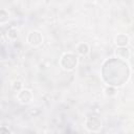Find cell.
<instances>
[{
  "label": "cell",
  "mask_w": 134,
  "mask_h": 134,
  "mask_svg": "<svg viewBox=\"0 0 134 134\" xmlns=\"http://www.w3.org/2000/svg\"><path fill=\"white\" fill-rule=\"evenodd\" d=\"M77 64H79V57L73 52H65L61 57L60 66L66 71L74 70Z\"/></svg>",
  "instance_id": "6da1fadb"
},
{
  "label": "cell",
  "mask_w": 134,
  "mask_h": 134,
  "mask_svg": "<svg viewBox=\"0 0 134 134\" xmlns=\"http://www.w3.org/2000/svg\"><path fill=\"white\" fill-rule=\"evenodd\" d=\"M85 127L89 132H98L102 129V120L95 116H89L85 120Z\"/></svg>",
  "instance_id": "7a4b0ae2"
},
{
  "label": "cell",
  "mask_w": 134,
  "mask_h": 134,
  "mask_svg": "<svg viewBox=\"0 0 134 134\" xmlns=\"http://www.w3.org/2000/svg\"><path fill=\"white\" fill-rule=\"evenodd\" d=\"M26 43L31 47H39L43 43V36L38 30H31L26 37Z\"/></svg>",
  "instance_id": "3957f363"
},
{
  "label": "cell",
  "mask_w": 134,
  "mask_h": 134,
  "mask_svg": "<svg viewBox=\"0 0 134 134\" xmlns=\"http://www.w3.org/2000/svg\"><path fill=\"white\" fill-rule=\"evenodd\" d=\"M32 98H34V94H32V91L29 90V89L22 88L17 93V99L21 104H24V105L25 104H29L32 100Z\"/></svg>",
  "instance_id": "277c9868"
},
{
  "label": "cell",
  "mask_w": 134,
  "mask_h": 134,
  "mask_svg": "<svg viewBox=\"0 0 134 134\" xmlns=\"http://www.w3.org/2000/svg\"><path fill=\"white\" fill-rule=\"evenodd\" d=\"M114 54H115V58L122 61H127L131 57V51L127 46H117L114 51Z\"/></svg>",
  "instance_id": "5b68a950"
},
{
  "label": "cell",
  "mask_w": 134,
  "mask_h": 134,
  "mask_svg": "<svg viewBox=\"0 0 134 134\" xmlns=\"http://www.w3.org/2000/svg\"><path fill=\"white\" fill-rule=\"evenodd\" d=\"M129 42L130 39L126 34H118L114 39V43L116 46H128Z\"/></svg>",
  "instance_id": "8992f818"
},
{
  "label": "cell",
  "mask_w": 134,
  "mask_h": 134,
  "mask_svg": "<svg viewBox=\"0 0 134 134\" xmlns=\"http://www.w3.org/2000/svg\"><path fill=\"white\" fill-rule=\"evenodd\" d=\"M75 50H76V53H77L79 55L85 57V55H87V54L89 53V51H90V47H89V45H88L87 43L82 42V43H79V44L76 45Z\"/></svg>",
  "instance_id": "52a82bcc"
},
{
  "label": "cell",
  "mask_w": 134,
  "mask_h": 134,
  "mask_svg": "<svg viewBox=\"0 0 134 134\" xmlns=\"http://www.w3.org/2000/svg\"><path fill=\"white\" fill-rule=\"evenodd\" d=\"M9 20V12L5 8H0V24H4Z\"/></svg>",
  "instance_id": "ba28073f"
},
{
  "label": "cell",
  "mask_w": 134,
  "mask_h": 134,
  "mask_svg": "<svg viewBox=\"0 0 134 134\" xmlns=\"http://www.w3.org/2000/svg\"><path fill=\"white\" fill-rule=\"evenodd\" d=\"M7 37H8L9 40L15 41V40L18 38V30H17L15 27H10V28L7 30Z\"/></svg>",
  "instance_id": "9c48e42d"
},
{
  "label": "cell",
  "mask_w": 134,
  "mask_h": 134,
  "mask_svg": "<svg viewBox=\"0 0 134 134\" xmlns=\"http://www.w3.org/2000/svg\"><path fill=\"white\" fill-rule=\"evenodd\" d=\"M105 94L108 95V96H111V95H114L115 94V87H112V86H108L105 90Z\"/></svg>",
  "instance_id": "30bf717a"
},
{
  "label": "cell",
  "mask_w": 134,
  "mask_h": 134,
  "mask_svg": "<svg viewBox=\"0 0 134 134\" xmlns=\"http://www.w3.org/2000/svg\"><path fill=\"white\" fill-rule=\"evenodd\" d=\"M0 133H10V130L8 128H6L5 126H1L0 127Z\"/></svg>",
  "instance_id": "8fae6325"
}]
</instances>
